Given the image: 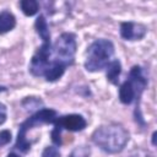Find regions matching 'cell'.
I'll return each mask as SVG.
<instances>
[{"label":"cell","instance_id":"15","mask_svg":"<svg viewBox=\"0 0 157 157\" xmlns=\"http://www.w3.org/2000/svg\"><path fill=\"white\" fill-rule=\"evenodd\" d=\"M60 156H61V153H60L58 146H47L43 150L40 157H60Z\"/></svg>","mask_w":157,"mask_h":157},{"label":"cell","instance_id":"11","mask_svg":"<svg viewBox=\"0 0 157 157\" xmlns=\"http://www.w3.org/2000/svg\"><path fill=\"white\" fill-rule=\"evenodd\" d=\"M107 80L113 83V85H118V81H119V76H120V72H121V64L118 59H114V60H110V63L107 65Z\"/></svg>","mask_w":157,"mask_h":157},{"label":"cell","instance_id":"20","mask_svg":"<svg viewBox=\"0 0 157 157\" xmlns=\"http://www.w3.org/2000/svg\"><path fill=\"white\" fill-rule=\"evenodd\" d=\"M4 91H6V87H4V86H0V92H4Z\"/></svg>","mask_w":157,"mask_h":157},{"label":"cell","instance_id":"13","mask_svg":"<svg viewBox=\"0 0 157 157\" xmlns=\"http://www.w3.org/2000/svg\"><path fill=\"white\" fill-rule=\"evenodd\" d=\"M20 6L26 16H34L39 10V5L36 0H22L20 1Z\"/></svg>","mask_w":157,"mask_h":157},{"label":"cell","instance_id":"12","mask_svg":"<svg viewBox=\"0 0 157 157\" xmlns=\"http://www.w3.org/2000/svg\"><path fill=\"white\" fill-rule=\"evenodd\" d=\"M34 28L36 32L38 33V36L40 37L42 42L44 40H50V32H49V27L47 23V20L43 15H39L34 22Z\"/></svg>","mask_w":157,"mask_h":157},{"label":"cell","instance_id":"8","mask_svg":"<svg viewBox=\"0 0 157 157\" xmlns=\"http://www.w3.org/2000/svg\"><path fill=\"white\" fill-rule=\"evenodd\" d=\"M147 33V27L137 22H121L120 23V36L125 40H141Z\"/></svg>","mask_w":157,"mask_h":157},{"label":"cell","instance_id":"7","mask_svg":"<svg viewBox=\"0 0 157 157\" xmlns=\"http://www.w3.org/2000/svg\"><path fill=\"white\" fill-rule=\"evenodd\" d=\"M54 128L59 130H69V131H81L87 126L86 119L81 114H66L63 117H58L54 123Z\"/></svg>","mask_w":157,"mask_h":157},{"label":"cell","instance_id":"4","mask_svg":"<svg viewBox=\"0 0 157 157\" xmlns=\"http://www.w3.org/2000/svg\"><path fill=\"white\" fill-rule=\"evenodd\" d=\"M147 77L144 75L142 67L134 65L129 71V77L120 85L119 101L123 104H131L134 101H139L142 92L147 87Z\"/></svg>","mask_w":157,"mask_h":157},{"label":"cell","instance_id":"3","mask_svg":"<svg viewBox=\"0 0 157 157\" xmlns=\"http://www.w3.org/2000/svg\"><path fill=\"white\" fill-rule=\"evenodd\" d=\"M56 118H58V113H56V110H54L52 108L38 109L27 120L21 123L18 132H17L15 148L21 151L22 153H27L31 148V142H29V140H27V131L33 129L34 126H39L42 124H53Z\"/></svg>","mask_w":157,"mask_h":157},{"label":"cell","instance_id":"18","mask_svg":"<svg viewBox=\"0 0 157 157\" xmlns=\"http://www.w3.org/2000/svg\"><path fill=\"white\" fill-rule=\"evenodd\" d=\"M6 157H21V156H20V155H17V153H15V152H10Z\"/></svg>","mask_w":157,"mask_h":157},{"label":"cell","instance_id":"2","mask_svg":"<svg viewBox=\"0 0 157 157\" xmlns=\"http://www.w3.org/2000/svg\"><path fill=\"white\" fill-rule=\"evenodd\" d=\"M114 54V44L109 39H96L86 50L85 69L90 72H97L107 67Z\"/></svg>","mask_w":157,"mask_h":157},{"label":"cell","instance_id":"19","mask_svg":"<svg viewBox=\"0 0 157 157\" xmlns=\"http://www.w3.org/2000/svg\"><path fill=\"white\" fill-rule=\"evenodd\" d=\"M155 140H156V131L152 134V144H153V145H156V141H155Z\"/></svg>","mask_w":157,"mask_h":157},{"label":"cell","instance_id":"10","mask_svg":"<svg viewBox=\"0 0 157 157\" xmlns=\"http://www.w3.org/2000/svg\"><path fill=\"white\" fill-rule=\"evenodd\" d=\"M16 26V17L9 10L0 11V34H5Z\"/></svg>","mask_w":157,"mask_h":157},{"label":"cell","instance_id":"16","mask_svg":"<svg viewBox=\"0 0 157 157\" xmlns=\"http://www.w3.org/2000/svg\"><path fill=\"white\" fill-rule=\"evenodd\" d=\"M11 131L10 130H1L0 131V147L7 145L11 141Z\"/></svg>","mask_w":157,"mask_h":157},{"label":"cell","instance_id":"1","mask_svg":"<svg viewBox=\"0 0 157 157\" xmlns=\"http://www.w3.org/2000/svg\"><path fill=\"white\" fill-rule=\"evenodd\" d=\"M92 142L107 153H118L129 142L130 134L120 124H107L97 128L92 136Z\"/></svg>","mask_w":157,"mask_h":157},{"label":"cell","instance_id":"9","mask_svg":"<svg viewBox=\"0 0 157 157\" xmlns=\"http://www.w3.org/2000/svg\"><path fill=\"white\" fill-rule=\"evenodd\" d=\"M65 70H66L65 65H63L61 63L55 61V60L52 59V61H50V64H49V66H48V69H47V71H45L43 77L48 82H55L64 75Z\"/></svg>","mask_w":157,"mask_h":157},{"label":"cell","instance_id":"5","mask_svg":"<svg viewBox=\"0 0 157 157\" xmlns=\"http://www.w3.org/2000/svg\"><path fill=\"white\" fill-rule=\"evenodd\" d=\"M76 37L74 33H61L52 45V59L61 63L66 67L74 64L76 54Z\"/></svg>","mask_w":157,"mask_h":157},{"label":"cell","instance_id":"6","mask_svg":"<svg viewBox=\"0 0 157 157\" xmlns=\"http://www.w3.org/2000/svg\"><path fill=\"white\" fill-rule=\"evenodd\" d=\"M52 61V42L44 40L37 48L29 63V72L36 77H43Z\"/></svg>","mask_w":157,"mask_h":157},{"label":"cell","instance_id":"14","mask_svg":"<svg viewBox=\"0 0 157 157\" xmlns=\"http://www.w3.org/2000/svg\"><path fill=\"white\" fill-rule=\"evenodd\" d=\"M90 153H91L90 147L86 145H81L75 147L72 152L69 155V157H90Z\"/></svg>","mask_w":157,"mask_h":157},{"label":"cell","instance_id":"17","mask_svg":"<svg viewBox=\"0 0 157 157\" xmlns=\"http://www.w3.org/2000/svg\"><path fill=\"white\" fill-rule=\"evenodd\" d=\"M6 118H7V108L4 103L0 102V125H2L6 121Z\"/></svg>","mask_w":157,"mask_h":157}]
</instances>
